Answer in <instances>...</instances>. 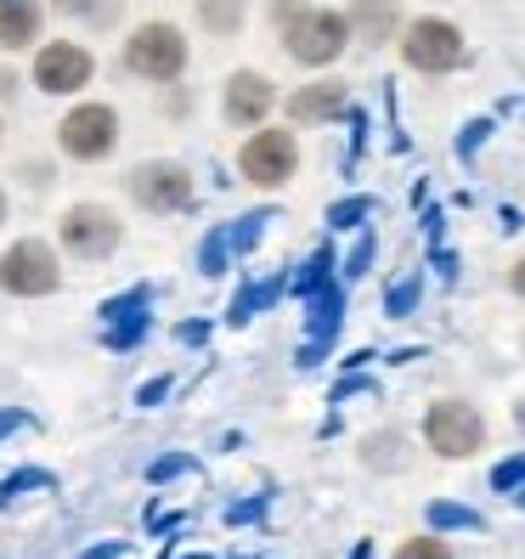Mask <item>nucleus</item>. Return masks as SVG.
<instances>
[{
  "mask_svg": "<svg viewBox=\"0 0 525 559\" xmlns=\"http://www.w3.org/2000/svg\"><path fill=\"white\" fill-rule=\"evenodd\" d=\"M272 23L283 35V51L300 69H334L350 46V17L334 7H311V0H277Z\"/></svg>",
  "mask_w": 525,
  "mask_h": 559,
  "instance_id": "obj_1",
  "label": "nucleus"
},
{
  "mask_svg": "<svg viewBox=\"0 0 525 559\" xmlns=\"http://www.w3.org/2000/svg\"><path fill=\"white\" fill-rule=\"evenodd\" d=\"M119 62H124V74H136L147 85H176L187 74V62H192V46H187V35L176 23L153 17V23H136L124 35Z\"/></svg>",
  "mask_w": 525,
  "mask_h": 559,
  "instance_id": "obj_2",
  "label": "nucleus"
},
{
  "mask_svg": "<svg viewBox=\"0 0 525 559\" xmlns=\"http://www.w3.org/2000/svg\"><path fill=\"white\" fill-rule=\"evenodd\" d=\"M62 288V249L46 238H17L0 254V294L12 300H46Z\"/></svg>",
  "mask_w": 525,
  "mask_h": 559,
  "instance_id": "obj_3",
  "label": "nucleus"
},
{
  "mask_svg": "<svg viewBox=\"0 0 525 559\" xmlns=\"http://www.w3.org/2000/svg\"><path fill=\"white\" fill-rule=\"evenodd\" d=\"M402 62L413 74H452V69H464L469 62V40H464V28L446 23V17H413L402 35Z\"/></svg>",
  "mask_w": 525,
  "mask_h": 559,
  "instance_id": "obj_4",
  "label": "nucleus"
},
{
  "mask_svg": "<svg viewBox=\"0 0 525 559\" xmlns=\"http://www.w3.org/2000/svg\"><path fill=\"white\" fill-rule=\"evenodd\" d=\"M423 447H430L435 457H452V464L475 457V452L486 447V418H480V407L464 402V396L430 402V413H423Z\"/></svg>",
  "mask_w": 525,
  "mask_h": 559,
  "instance_id": "obj_5",
  "label": "nucleus"
},
{
  "mask_svg": "<svg viewBox=\"0 0 525 559\" xmlns=\"http://www.w3.org/2000/svg\"><path fill=\"white\" fill-rule=\"evenodd\" d=\"M238 176L249 187H266V192L288 187L300 176V142H294V130H277V124L260 130L254 124V136L238 147Z\"/></svg>",
  "mask_w": 525,
  "mask_h": 559,
  "instance_id": "obj_6",
  "label": "nucleus"
},
{
  "mask_svg": "<svg viewBox=\"0 0 525 559\" xmlns=\"http://www.w3.org/2000/svg\"><path fill=\"white\" fill-rule=\"evenodd\" d=\"M119 238H124V221L108 204H74L57 221V249L85 260V266H103V260L119 249Z\"/></svg>",
  "mask_w": 525,
  "mask_h": 559,
  "instance_id": "obj_7",
  "label": "nucleus"
},
{
  "mask_svg": "<svg viewBox=\"0 0 525 559\" xmlns=\"http://www.w3.org/2000/svg\"><path fill=\"white\" fill-rule=\"evenodd\" d=\"M130 187V204H142L147 215H181L192 210V199H199V187H192V170L176 158H147L136 164V170L124 176Z\"/></svg>",
  "mask_w": 525,
  "mask_h": 559,
  "instance_id": "obj_8",
  "label": "nucleus"
},
{
  "mask_svg": "<svg viewBox=\"0 0 525 559\" xmlns=\"http://www.w3.org/2000/svg\"><path fill=\"white\" fill-rule=\"evenodd\" d=\"M57 147L74 164H103L119 147V114L108 103H74L57 119Z\"/></svg>",
  "mask_w": 525,
  "mask_h": 559,
  "instance_id": "obj_9",
  "label": "nucleus"
},
{
  "mask_svg": "<svg viewBox=\"0 0 525 559\" xmlns=\"http://www.w3.org/2000/svg\"><path fill=\"white\" fill-rule=\"evenodd\" d=\"M28 74H35V85L46 96H74V91H85L96 80V57L80 40H46L35 51V69H28Z\"/></svg>",
  "mask_w": 525,
  "mask_h": 559,
  "instance_id": "obj_10",
  "label": "nucleus"
},
{
  "mask_svg": "<svg viewBox=\"0 0 525 559\" xmlns=\"http://www.w3.org/2000/svg\"><path fill=\"white\" fill-rule=\"evenodd\" d=\"M277 108V85L260 74V69H238V74H226L220 85V114L226 124H238V130H254V124H266Z\"/></svg>",
  "mask_w": 525,
  "mask_h": 559,
  "instance_id": "obj_11",
  "label": "nucleus"
},
{
  "mask_svg": "<svg viewBox=\"0 0 525 559\" xmlns=\"http://www.w3.org/2000/svg\"><path fill=\"white\" fill-rule=\"evenodd\" d=\"M288 119L294 124H334V119H345L350 114V85L345 80H311V85H300V91H294L288 96Z\"/></svg>",
  "mask_w": 525,
  "mask_h": 559,
  "instance_id": "obj_12",
  "label": "nucleus"
},
{
  "mask_svg": "<svg viewBox=\"0 0 525 559\" xmlns=\"http://www.w3.org/2000/svg\"><path fill=\"white\" fill-rule=\"evenodd\" d=\"M345 17H350V40H362V46H384V40L402 35V7L396 0H356Z\"/></svg>",
  "mask_w": 525,
  "mask_h": 559,
  "instance_id": "obj_13",
  "label": "nucleus"
},
{
  "mask_svg": "<svg viewBox=\"0 0 525 559\" xmlns=\"http://www.w3.org/2000/svg\"><path fill=\"white\" fill-rule=\"evenodd\" d=\"M40 40V0H0V51H23Z\"/></svg>",
  "mask_w": 525,
  "mask_h": 559,
  "instance_id": "obj_14",
  "label": "nucleus"
},
{
  "mask_svg": "<svg viewBox=\"0 0 525 559\" xmlns=\"http://www.w3.org/2000/svg\"><path fill=\"white\" fill-rule=\"evenodd\" d=\"M243 17H249L243 0H199V23L210 28L215 40H232L238 28H243Z\"/></svg>",
  "mask_w": 525,
  "mask_h": 559,
  "instance_id": "obj_15",
  "label": "nucleus"
},
{
  "mask_svg": "<svg viewBox=\"0 0 525 559\" xmlns=\"http://www.w3.org/2000/svg\"><path fill=\"white\" fill-rule=\"evenodd\" d=\"M423 520H430V532H441V537L446 532H480V525H486L469 503H452V498H435L430 509H423Z\"/></svg>",
  "mask_w": 525,
  "mask_h": 559,
  "instance_id": "obj_16",
  "label": "nucleus"
},
{
  "mask_svg": "<svg viewBox=\"0 0 525 559\" xmlns=\"http://www.w3.org/2000/svg\"><path fill=\"white\" fill-rule=\"evenodd\" d=\"M362 464H373V469H407V441H402L396 430L368 436V441H362Z\"/></svg>",
  "mask_w": 525,
  "mask_h": 559,
  "instance_id": "obj_17",
  "label": "nucleus"
},
{
  "mask_svg": "<svg viewBox=\"0 0 525 559\" xmlns=\"http://www.w3.org/2000/svg\"><path fill=\"white\" fill-rule=\"evenodd\" d=\"M28 491H57V475L51 469H35V464L12 469L7 480H0V509H12L17 498H28Z\"/></svg>",
  "mask_w": 525,
  "mask_h": 559,
  "instance_id": "obj_18",
  "label": "nucleus"
},
{
  "mask_svg": "<svg viewBox=\"0 0 525 559\" xmlns=\"http://www.w3.org/2000/svg\"><path fill=\"white\" fill-rule=\"evenodd\" d=\"M277 294H283V277H272V283H249V288L238 294V300H232V311H226V322H232V328H243L254 311H266V306L277 300Z\"/></svg>",
  "mask_w": 525,
  "mask_h": 559,
  "instance_id": "obj_19",
  "label": "nucleus"
},
{
  "mask_svg": "<svg viewBox=\"0 0 525 559\" xmlns=\"http://www.w3.org/2000/svg\"><path fill=\"white\" fill-rule=\"evenodd\" d=\"M232 233H226V226H215V233H204V243H199V272L204 277H220L226 266H232Z\"/></svg>",
  "mask_w": 525,
  "mask_h": 559,
  "instance_id": "obj_20",
  "label": "nucleus"
},
{
  "mask_svg": "<svg viewBox=\"0 0 525 559\" xmlns=\"http://www.w3.org/2000/svg\"><path fill=\"white\" fill-rule=\"evenodd\" d=\"M62 17H85L91 28H114L119 23V0H51Z\"/></svg>",
  "mask_w": 525,
  "mask_h": 559,
  "instance_id": "obj_21",
  "label": "nucleus"
},
{
  "mask_svg": "<svg viewBox=\"0 0 525 559\" xmlns=\"http://www.w3.org/2000/svg\"><path fill=\"white\" fill-rule=\"evenodd\" d=\"M327 283H334V249H317L306 266L294 272V294H306V300H311V294L327 288Z\"/></svg>",
  "mask_w": 525,
  "mask_h": 559,
  "instance_id": "obj_22",
  "label": "nucleus"
},
{
  "mask_svg": "<svg viewBox=\"0 0 525 559\" xmlns=\"http://www.w3.org/2000/svg\"><path fill=\"white\" fill-rule=\"evenodd\" d=\"M390 559H457V554H452V543L441 532H423V537H407Z\"/></svg>",
  "mask_w": 525,
  "mask_h": 559,
  "instance_id": "obj_23",
  "label": "nucleus"
},
{
  "mask_svg": "<svg viewBox=\"0 0 525 559\" xmlns=\"http://www.w3.org/2000/svg\"><path fill=\"white\" fill-rule=\"evenodd\" d=\"M418 294H423V277H418V272H407V277H402L396 288L384 294V311H390V317H413V306H418Z\"/></svg>",
  "mask_w": 525,
  "mask_h": 559,
  "instance_id": "obj_24",
  "label": "nucleus"
},
{
  "mask_svg": "<svg viewBox=\"0 0 525 559\" xmlns=\"http://www.w3.org/2000/svg\"><path fill=\"white\" fill-rule=\"evenodd\" d=\"M368 215H373V199H339V204H327V226H339V233L362 226Z\"/></svg>",
  "mask_w": 525,
  "mask_h": 559,
  "instance_id": "obj_25",
  "label": "nucleus"
},
{
  "mask_svg": "<svg viewBox=\"0 0 525 559\" xmlns=\"http://www.w3.org/2000/svg\"><path fill=\"white\" fill-rule=\"evenodd\" d=\"M147 306H153V288L142 283V288H130V294H114V300L103 306V322H108V317H142Z\"/></svg>",
  "mask_w": 525,
  "mask_h": 559,
  "instance_id": "obj_26",
  "label": "nucleus"
},
{
  "mask_svg": "<svg viewBox=\"0 0 525 559\" xmlns=\"http://www.w3.org/2000/svg\"><path fill=\"white\" fill-rule=\"evenodd\" d=\"M525 486V452H514V457H503L498 469H491V491H503V498H514V491Z\"/></svg>",
  "mask_w": 525,
  "mask_h": 559,
  "instance_id": "obj_27",
  "label": "nucleus"
},
{
  "mask_svg": "<svg viewBox=\"0 0 525 559\" xmlns=\"http://www.w3.org/2000/svg\"><path fill=\"white\" fill-rule=\"evenodd\" d=\"M339 272H345V283H350V277H368V272H373V233H362V238H356V249L345 254V266H339Z\"/></svg>",
  "mask_w": 525,
  "mask_h": 559,
  "instance_id": "obj_28",
  "label": "nucleus"
},
{
  "mask_svg": "<svg viewBox=\"0 0 525 559\" xmlns=\"http://www.w3.org/2000/svg\"><path fill=\"white\" fill-rule=\"evenodd\" d=\"M192 469H199V464H192L187 452H170V457H158V464L147 469V480H153V486H164V480H176V475H192Z\"/></svg>",
  "mask_w": 525,
  "mask_h": 559,
  "instance_id": "obj_29",
  "label": "nucleus"
},
{
  "mask_svg": "<svg viewBox=\"0 0 525 559\" xmlns=\"http://www.w3.org/2000/svg\"><path fill=\"white\" fill-rule=\"evenodd\" d=\"M486 136H491V119H469V124H464V136H457V153H464V158H475Z\"/></svg>",
  "mask_w": 525,
  "mask_h": 559,
  "instance_id": "obj_30",
  "label": "nucleus"
},
{
  "mask_svg": "<svg viewBox=\"0 0 525 559\" xmlns=\"http://www.w3.org/2000/svg\"><path fill=\"white\" fill-rule=\"evenodd\" d=\"M170 390H176V379H170V373H158V379H147V384L136 390V407H158L164 396H170Z\"/></svg>",
  "mask_w": 525,
  "mask_h": 559,
  "instance_id": "obj_31",
  "label": "nucleus"
},
{
  "mask_svg": "<svg viewBox=\"0 0 525 559\" xmlns=\"http://www.w3.org/2000/svg\"><path fill=\"white\" fill-rule=\"evenodd\" d=\"M28 424H35V418H28L23 407H7V413H0V441L17 436V430H28Z\"/></svg>",
  "mask_w": 525,
  "mask_h": 559,
  "instance_id": "obj_32",
  "label": "nucleus"
},
{
  "mask_svg": "<svg viewBox=\"0 0 525 559\" xmlns=\"http://www.w3.org/2000/svg\"><path fill=\"white\" fill-rule=\"evenodd\" d=\"M176 340H181V345H204V340H210V322H199V317L181 322V328H176Z\"/></svg>",
  "mask_w": 525,
  "mask_h": 559,
  "instance_id": "obj_33",
  "label": "nucleus"
},
{
  "mask_svg": "<svg viewBox=\"0 0 525 559\" xmlns=\"http://www.w3.org/2000/svg\"><path fill=\"white\" fill-rule=\"evenodd\" d=\"M119 554H130V543L119 537V543H103V548H91L85 559H119Z\"/></svg>",
  "mask_w": 525,
  "mask_h": 559,
  "instance_id": "obj_34",
  "label": "nucleus"
},
{
  "mask_svg": "<svg viewBox=\"0 0 525 559\" xmlns=\"http://www.w3.org/2000/svg\"><path fill=\"white\" fill-rule=\"evenodd\" d=\"M509 288H514V294H520V300H525V254H520V260H514V266H509Z\"/></svg>",
  "mask_w": 525,
  "mask_h": 559,
  "instance_id": "obj_35",
  "label": "nucleus"
},
{
  "mask_svg": "<svg viewBox=\"0 0 525 559\" xmlns=\"http://www.w3.org/2000/svg\"><path fill=\"white\" fill-rule=\"evenodd\" d=\"M514 424H520V436H525V396L514 402Z\"/></svg>",
  "mask_w": 525,
  "mask_h": 559,
  "instance_id": "obj_36",
  "label": "nucleus"
},
{
  "mask_svg": "<svg viewBox=\"0 0 525 559\" xmlns=\"http://www.w3.org/2000/svg\"><path fill=\"white\" fill-rule=\"evenodd\" d=\"M7 215H12V204H7V187H0V226H7Z\"/></svg>",
  "mask_w": 525,
  "mask_h": 559,
  "instance_id": "obj_37",
  "label": "nucleus"
},
{
  "mask_svg": "<svg viewBox=\"0 0 525 559\" xmlns=\"http://www.w3.org/2000/svg\"><path fill=\"white\" fill-rule=\"evenodd\" d=\"M350 559H373V543H356V554Z\"/></svg>",
  "mask_w": 525,
  "mask_h": 559,
  "instance_id": "obj_38",
  "label": "nucleus"
},
{
  "mask_svg": "<svg viewBox=\"0 0 525 559\" xmlns=\"http://www.w3.org/2000/svg\"><path fill=\"white\" fill-rule=\"evenodd\" d=\"M514 503H520V509H525V486H520V491H514Z\"/></svg>",
  "mask_w": 525,
  "mask_h": 559,
  "instance_id": "obj_39",
  "label": "nucleus"
},
{
  "mask_svg": "<svg viewBox=\"0 0 525 559\" xmlns=\"http://www.w3.org/2000/svg\"><path fill=\"white\" fill-rule=\"evenodd\" d=\"M520 350H525V334H520Z\"/></svg>",
  "mask_w": 525,
  "mask_h": 559,
  "instance_id": "obj_40",
  "label": "nucleus"
},
{
  "mask_svg": "<svg viewBox=\"0 0 525 559\" xmlns=\"http://www.w3.org/2000/svg\"><path fill=\"white\" fill-rule=\"evenodd\" d=\"M0 136H7V130H0Z\"/></svg>",
  "mask_w": 525,
  "mask_h": 559,
  "instance_id": "obj_41",
  "label": "nucleus"
}]
</instances>
